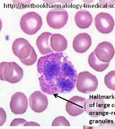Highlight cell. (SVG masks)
Listing matches in <instances>:
<instances>
[{"label": "cell", "instance_id": "obj_23", "mask_svg": "<svg viewBox=\"0 0 115 129\" xmlns=\"http://www.w3.org/2000/svg\"><path fill=\"white\" fill-rule=\"evenodd\" d=\"M101 6L105 8H110L115 5V1H99Z\"/></svg>", "mask_w": 115, "mask_h": 129}, {"label": "cell", "instance_id": "obj_5", "mask_svg": "<svg viewBox=\"0 0 115 129\" xmlns=\"http://www.w3.org/2000/svg\"><path fill=\"white\" fill-rule=\"evenodd\" d=\"M68 19V14L65 9L62 8H55L51 9L47 17V21L49 27L59 29L64 27Z\"/></svg>", "mask_w": 115, "mask_h": 129}, {"label": "cell", "instance_id": "obj_2", "mask_svg": "<svg viewBox=\"0 0 115 129\" xmlns=\"http://www.w3.org/2000/svg\"><path fill=\"white\" fill-rule=\"evenodd\" d=\"M22 69L14 62H3L0 64V79L11 84L21 81L24 76Z\"/></svg>", "mask_w": 115, "mask_h": 129}, {"label": "cell", "instance_id": "obj_10", "mask_svg": "<svg viewBox=\"0 0 115 129\" xmlns=\"http://www.w3.org/2000/svg\"><path fill=\"white\" fill-rule=\"evenodd\" d=\"M32 47L27 40L19 38L13 42L12 50L14 55L19 60H25L30 56Z\"/></svg>", "mask_w": 115, "mask_h": 129}, {"label": "cell", "instance_id": "obj_22", "mask_svg": "<svg viewBox=\"0 0 115 129\" xmlns=\"http://www.w3.org/2000/svg\"><path fill=\"white\" fill-rule=\"evenodd\" d=\"M26 120L23 118H16L13 119L10 124V126H17L19 125H24L26 122Z\"/></svg>", "mask_w": 115, "mask_h": 129}, {"label": "cell", "instance_id": "obj_9", "mask_svg": "<svg viewBox=\"0 0 115 129\" xmlns=\"http://www.w3.org/2000/svg\"><path fill=\"white\" fill-rule=\"evenodd\" d=\"M47 96L40 91H36L31 95L29 98L30 108L35 112L40 113L47 108L48 105Z\"/></svg>", "mask_w": 115, "mask_h": 129}, {"label": "cell", "instance_id": "obj_24", "mask_svg": "<svg viewBox=\"0 0 115 129\" xmlns=\"http://www.w3.org/2000/svg\"><path fill=\"white\" fill-rule=\"evenodd\" d=\"M0 116H1V122L0 124L2 126L5 124L6 121L7 115L6 113L3 108H0Z\"/></svg>", "mask_w": 115, "mask_h": 129}, {"label": "cell", "instance_id": "obj_25", "mask_svg": "<svg viewBox=\"0 0 115 129\" xmlns=\"http://www.w3.org/2000/svg\"><path fill=\"white\" fill-rule=\"evenodd\" d=\"M24 126H40V125L36 122H27L23 125Z\"/></svg>", "mask_w": 115, "mask_h": 129}, {"label": "cell", "instance_id": "obj_16", "mask_svg": "<svg viewBox=\"0 0 115 129\" xmlns=\"http://www.w3.org/2000/svg\"><path fill=\"white\" fill-rule=\"evenodd\" d=\"M51 48L56 52H62L67 49L68 42L65 37L62 35L54 34L52 35L50 39Z\"/></svg>", "mask_w": 115, "mask_h": 129}, {"label": "cell", "instance_id": "obj_17", "mask_svg": "<svg viewBox=\"0 0 115 129\" xmlns=\"http://www.w3.org/2000/svg\"><path fill=\"white\" fill-rule=\"evenodd\" d=\"M88 63L91 68L98 72H104L109 65V62H103L99 61L95 55L94 51L89 55Z\"/></svg>", "mask_w": 115, "mask_h": 129}, {"label": "cell", "instance_id": "obj_20", "mask_svg": "<svg viewBox=\"0 0 115 129\" xmlns=\"http://www.w3.org/2000/svg\"><path fill=\"white\" fill-rule=\"evenodd\" d=\"M52 126H70V122L64 116L57 117L53 120L52 123Z\"/></svg>", "mask_w": 115, "mask_h": 129}, {"label": "cell", "instance_id": "obj_3", "mask_svg": "<svg viewBox=\"0 0 115 129\" xmlns=\"http://www.w3.org/2000/svg\"><path fill=\"white\" fill-rule=\"evenodd\" d=\"M42 25L41 17L37 13L30 12L23 15L20 21L21 29L30 35H34L41 28Z\"/></svg>", "mask_w": 115, "mask_h": 129}, {"label": "cell", "instance_id": "obj_11", "mask_svg": "<svg viewBox=\"0 0 115 129\" xmlns=\"http://www.w3.org/2000/svg\"><path fill=\"white\" fill-rule=\"evenodd\" d=\"M86 99L82 97L75 96L66 103L65 110L69 115L76 117L85 112Z\"/></svg>", "mask_w": 115, "mask_h": 129}, {"label": "cell", "instance_id": "obj_13", "mask_svg": "<svg viewBox=\"0 0 115 129\" xmlns=\"http://www.w3.org/2000/svg\"><path fill=\"white\" fill-rule=\"evenodd\" d=\"M91 44V38L88 34L80 33L74 38L73 47L74 50L77 53H82L88 50Z\"/></svg>", "mask_w": 115, "mask_h": 129}, {"label": "cell", "instance_id": "obj_7", "mask_svg": "<svg viewBox=\"0 0 115 129\" xmlns=\"http://www.w3.org/2000/svg\"><path fill=\"white\" fill-rule=\"evenodd\" d=\"M9 106L12 112L15 115L24 114L26 112L28 108L27 96L23 92H16L11 97Z\"/></svg>", "mask_w": 115, "mask_h": 129}, {"label": "cell", "instance_id": "obj_8", "mask_svg": "<svg viewBox=\"0 0 115 129\" xmlns=\"http://www.w3.org/2000/svg\"><path fill=\"white\" fill-rule=\"evenodd\" d=\"M95 27L97 30L103 34H108L113 30L114 21L110 14L104 12L100 13L94 19Z\"/></svg>", "mask_w": 115, "mask_h": 129}, {"label": "cell", "instance_id": "obj_15", "mask_svg": "<svg viewBox=\"0 0 115 129\" xmlns=\"http://www.w3.org/2000/svg\"><path fill=\"white\" fill-rule=\"evenodd\" d=\"M91 14L87 10L82 9L76 13L75 17V21L77 27L81 29L89 27L93 22Z\"/></svg>", "mask_w": 115, "mask_h": 129}, {"label": "cell", "instance_id": "obj_18", "mask_svg": "<svg viewBox=\"0 0 115 129\" xmlns=\"http://www.w3.org/2000/svg\"><path fill=\"white\" fill-rule=\"evenodd\" d=\"M104 80L105 85L108 89L115 91V70L108 73L105 76Z\"/></svg>", "mask_w": 115, "mask_h": 129}, {"label": "cell", "instance_id": "obj_26", "mask_svg": "<svg viewBox=\"0 0 115 129\" xmlns=\"http://www.w3.org/2000/svg\"><path fill=\"white\" fill-rule=\"evenodd\" d=\"M84 129H93V127H84Z\"/></svg>", "mask_w": 115, "mask_h": 129}, {"label": "cell", "instance_id": "obj_4", "mask_svg": "<svg viewBox=\"0 0 115 129\" xmlns=\"http://www.w3.org/2000/svg\"><path fill=\"white\" fill-rule=\"evenodd\" d=\"M98 86L97 77L87 71L81 72L77 75L76 88L79 92L90 94L94 92Z\"/></svg>", "mask_w": 115, "mask_h": 129}, {"label": "cell", "instance_id": "obj_1", "mask_svg": "<svg viewBox=\"0 0 115 129\" xmlns=\"http://www.w3.org/2000/svg\"><path fill=\"white\" fill-rule=\"evenodd\" d=\"M41 89L49 95L71 92L76 86L77 73L62 52H52L39 58L37 64Z\"/></svg>", "mask_w": 115, "mask_h": 129}, {"label": "cell", "instance_id": "obj_6", "mask_svg": "<svg viewBox=\"0 0 115 129\" xmlns=\"http://www.w3.org/2000/svg\"><path fill=\"white\" fill-rule=\"evenodd\" d=\"M85 111L93 118H98L102 115L105 108V102L100 95L93 96L86 100Z\"/></svg>", "mask_w": 115, "mask_h": 129}, {"label": "cell", "instance_id": "obj_21", "mask_svg": "<svg viewBox=\"0 0 115 129\" xmlns=\"http://www.w3.org/2000/svg\"><path fill=\"white\" fill-rule=\"evenodd\" d=\"M14 6L17 9H23L27 8L29 6L31 1H13Z\"/></svg>", "mask_w": 115, "mask_h": 129}, {"label": "cell", "instance_id": "obj_14", "mask_svg": "<svg viewBox=\"0 0 115 129\" xmlns=\"http://www.w3.org/2000/svg\"><path fill=\"white\" fill-rule=\"evenodd\" d=\"M52 35V33L50 32H44L37 37L36 41V45L42 55H47L52 53L53 52L50 43V39Z\"/></svg>", "mask_w": 115, "mask_h": 129}, {"label": "cell", "instance_id": "obj_19", "mask_svg": "<svg viewBox=\"0 0 115 129\" xmlns=\"http://www.w3.org/2000/svg\"><path fill=\"white\" fill-rule=\"evenodd\" d=\"M37 56L36 52L33 47L30 56L25 60H20L23 64L27 66H30L34 64L37 61Z\"/></svg>", "mask_w": 115, "mask_h": 129}, {"label": "cell", "instance_id": "obj_12", "mask_svg": "<svg viewBox=\"0 0 115 129\" xmlns=\"http://www.w3.org/2000/svg\"><path fill=\"white\" fill-rule=\"evenodd\" d=\"M98 59L103 62L108 63L114 57V48L110 42H103L100 43L94 51Z\"/></svg>", "mask_w": 115, "mask_h": 129}]
</instances>
